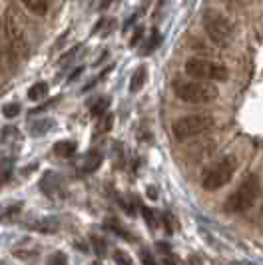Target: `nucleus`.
<instances>
[{"label":"nucleus","mask_w":263,"mask_h":265,"mask_svg":"<svg viewBox=\"0 0 263 265\" xmlns=\"http://www.w3.org/2000/svg\"><path fill=\"white\" fill-rule=\"evenodd\" d=\"M174 94L186 104H209L215 102L219 90L205 80L196 78H178L174 82Z\"/></svg>","instance_id":"1"},{"label":"nucleus","mask_w":263,"mask_h":265,"mask_svg":"<svg viewBox=\"0 0 263 265\" xmlns=\"http://www.w3.org/2000/svg\"><path fill=\"white\" fill-rule=\"evenodd\" d=\"M40 188H42L44 194H48V196H56V192L60 190V180H58V176L52 174V172H48V174L42 178Z\"/></svg>","instance_id":"9"},{"label":"nucleus","mask_w":263,"mask_h":265,"mask_svg":"<svg viewBox=\"0 0 263 265\" xmlns=\"http://www.w3.org/2000/svg\"><path fill=\"white\" fill-rule=\"evenodd\" d=\"M76 152H78V146L74 142H70V140H62V142L54 144V154L58 158H72Z\"/></svg>","instance_id":"11"},{"label":"nucleus","mask_w":263,"mask_h":265,"mask_svg":"<svg viewBox=\"0 0 263 265\" xmlns=\"http://www.w3.org/2000/svg\"><path fill=\"white\" fill-rule=\"evenodd\" d=\"M82 72H84V66H80V68H76V70L72 72V76L68 78V82H74V80H76V78H78V76H80Z\"/></svg>","instance_id":"29"},{"label":"nucleus","mask_w":263,"mask_h":265,"mask_svg":"<svg viewBox=\"0 0 263 265\" xmlns=\"http://www.w3.org/2000/svg\"><path fill=\"white\" fill-rule=\"evenodd\" d=\"M237 170V158L235 156H223L221 160H217L215 164H211L209 168H205L203 176H201V186L207 192H215L219 188H223L225 184H229V180L233 178Z\"/></svg>","instance_id":"6"},{"label":"nucleus","mask_w":263,"mask_h":265,"mask_svg":"<svg viewBox=\"0 0 263 265\" xmlns=\"http://www.w3.org/2000/svg\"><path fill=\"white\" fill-rule=\"evenodd\" d=\"M46 94H48V84H46V82H36V84H32L30 90H28V98H30L32 102H40L42 98H46Z\"/></svg>","instance_id":"13"},{"label":"nucleus","mask_w":263,"mask_h":265,"mask_svg":"<svg viewBox=\"0 0 263 265\" xmlns=\"http://www.w3.org/2000/svg\"><path fill=\"white\" fill-rule=\"evenodd\" d=\"M76 52H78V48H72V50H70V52H68V54H64V56H62V58H60V64H64V62H68V60H72V58H74V54H76Z\"/></svg>","instance_id":"28"},{"label":"nucleus","mask_w":263,"mask_h":265,"mask_svg":"<svg viewBox=\"0 0 263 265\" xmlns=\"http://www.w3.org/2000/svg\"><path fill=\"white\" fill-rule=\"evenodd\" d=\"M190 261H192V265H201V263H199V259H197V257H196V255H194V257H192V259H190Z\"/></svg>","instance_id":"31"},{"label":"nucleus","mask_w":263,"mask_h":265,"mask_svg":"<svg viewBox=\"0 0 263 265\" xmlns=\"http://www.w3.org/2000/svg\"><path fill=\"white\" fill-rule=\"evenodd\" d=\"M108 108H110V98H100L94 106H92V116L94 118H100V116H104L106 112H108Z\"/></svg>","instance_id":"15"},{"label":"nucleus","mask_w":263,"mask_h":265,"mask_svg":"<svg viewBox=\"0 0 263 265\" xmlns=\"http://www.w3.org/2000/svg\"><path fill=\"white\" fill-rule=\"evenodd\" d=\"M66 261H68V257H66V253H62V251H56V253H52V255L48 257V263H50V265H66Z\"/></svg>","instance_id":"19"},{"label":"nucleus","mask_w":263,"mask_h":265,"mask_svg":"<svg viewBox=\"0 0 263 265\" xmlns=\"http://www.w3.org/2000/svg\"><path fill=\"white\" fill-rule=\"evenodd\" d=\"M148 196H150L152 199H156V198H158V192H156V188H148Z\"/></svg>","instance_id":"30"},{"label":"nucleus","mask_w":263,"mask_h":265,"mask_svg":"<svg viewBox=\"0 0 263 265\" xmlns=\"http://www.w3.org/2000/svg\"><path fill=\"white\" fill-rule=\"evenodd\" d=\"M114 259H116L118 265H134V263H132V259H130V255L124 253V251H120V249L114 253Z\"/></svg>","instance_id":"20"},{"label":"nucleus","mask_w":263,"mask_h":265,"mask_svg":"<svg viewBox=\"0 0 263 265\" xmlns=\"http://www.w3.org/2000/svg\"><path fill=\"white\" fill-rule=\"evenodd\" d=\"M142 38H144V28H138V30L134 32V38L130 40V46H136V44H138Z\"/></svg>","instance_id":"25"},{"label":"nucleus","mask_w":263,"mask_h":265,"mask_svg":"<svg viewBox=\"0 0 263 265\" xmlns=\"http://www.w3.org/2000/svg\"><path fill=\"white\" fill-rule=\"evenodd\" d=\"M257 196H259V178L255 174H249L241 180V184L225 199V211L227 213H245L247 209H251Z\"/></svg>","instance_id":"2"},{"label":"nucleus","mask_w":263,"mask_h":265,"mask_svg":"<svg viewBox=\"0 0 263 265\" xmlns=\"http://www.w3.org/2000/svg\"><path fill=\"white\" fill-rule=\"evenodd\" d=\"M164 223H166V231H168V233H174V227H172V217H170V213H164Z\"/></svg>","instance_id":"27"},{"label":"nucleus","mask_w":263,"mask_h":265,"mask_svg":"<svg viewBox=\"0 0 263 265\" xmlns=\"http://www.w3.org/2000/svg\"><path fill=\"white\" fill-rule=\"evenodd\" d=\"M215 120L211 114H190V116H184V118H178L174 124H172V134L178 142H188V140H194L205 132H209L213 128Z\"/></svg>","instance_id":"3"},{"label":"nucleus","mask_w":263,"mask_h":265,"mask_svg":"<svg viewBox=\"0 0 263 265\" xmlns=\"http://www.w3.org/2000/svg\"><path fill=\"white\" fill-rule=\"evenodd\" d=\"M48 128H52V120H46V122H40L38 126H32V134L34 136H40L42 132H46Z\"/></svg>","instance_id":"22"},{"label":"nucleus","mask_w":263,"mask_h":265,"mask_svg":"<svg viewBox=\"0 0 263 265\" xmlns=\"http://www.w3.org/2000/svg\"><path fill=\"white\" fill-rule=\"evenodd\" d=\"M140 257H142V263H144V265H160V263L156 261V257H154L150 251H146V249L140 251Z\"/></svg>","instance_id":"23"},{"label":"nucleus","mask_w":263,"mask_h":265,"mask_svg":"<svg viewBox=\"0 0 263 265\" xmlns=\"http://www.w3.org/2000/svg\"><path fill=\"white\" fill-rule=\"evenodd\" d=\"M146 78H148V70L146 68H138L134 72V76H132V80H130V92L132 94L140 92L144 88V84H146Z\"/></svg>","instance_id":"12"},{"label":"nucleus","mask_w":263,"mask_h":265,"mask_svg":"<svg viewBox=\"0 0 263 265\" xmlns=\"http://www.w3.org/2000/svg\"><path fill=\"white\" fill-rule=\"evenodd\" d=\"M142 211H144V217H146L148 225H150V227H154V213H152V209H148V207H142Z\"/></svg>","instance_id":"26"},{"label":"nucleus","mask_w":263,"mask_h":265,"mask_svg":"<svg viewBox=\"0 0 263 265\" xmlns=\"http://www.w3.org/2000/svg\"><path fill=\"white\" fill-rule=\"evenodd\" d=\"M156 44H160V32H158V30H154V36H152V40L146 44L144 54H152V52H154V48H156Z\"/></svg>","instance_id":"21"},{"label":"nucleus","mask_w":263,"mask_h":265,"mask_svg":"<svg viewBox=\"0 0 263 265\" xmlns=\"http://www.w3.org/2000/svg\"><path fill=\"white\" fill-rule=\"evenodd\" d=\"M106 227H112L118 235H122V237H128V239H132V235H128V231H124V227L116 221V219H106Z\"/></svg>","instance_id":"18"},{"label":"nucleus","mask_w":263,"mask_h":265,"mask_svg":"<svg viewBox=\"0 0 263 265\" xmlns=\"http://www.w3.org/2000/svg\"><path fill=\"white\" fill-rule=\"evenodd\" d=\"M184 70L190 78L205 80V82H225L229 78V70L225 64L211 58H201V56L188 58L184 64Z\"/></svg>","instance_id":"5"},{"label":"nucleus","mask_w":263,"mask_h":265,"mask_svg":"<svg viewBox=\"0 0 263 265\" xmlns=\"http://www.w3.org/2000/svg\"><path fill=\"white\" fill-rule=\"evenodd\" d=\"M14 255L16 257H22V259H34V257H38V251L36 249H32V251H20V249H16Z\"/></svg>","instance_id":"24"},{"label":"nucleus","mask_w":263,"mask_h":265,"mask_svg":"<svg viewBox=\"0 0 263 265\" xmlns=\"http://www.w3.org/2000/svg\"><path fill=\"white\" fill-rule=\"evenodd\" d=\"M201 26H203L207 38L219 48H227L235 38L233 24L219 10H205L201 16Z\"/></svg>","instance_id":"4"},{"label":"nucleus","mask_w":263,"mask_h":265,"mask_svg":"<svg viewBox=\"0 0 263 265\" xmlns=\"http://www.w3.org/2000/svg\"><path fill=\"white\" fill-rule=\"evenodd\" d=\"M2 114H4L6 118H16V116L20 114V104H16V102L6 104V106L2 108Z\"/></svg>","instance_id":"17"},{"label":"nucleus","mask_w":263,"mask_h":265,"mask_svg":"<svg viewBox=\"0 0 263 265\" xmlns=\"http://www.w3.org/2000/svg\"><path fill=\"white\" fill-rule=\"evenodd\" d=\"M20 2H22V6L28 12H32L36 16H46L48 10H50V2H48V0H20Z\"/></svg>","instance_id":"8"},{"label":"nucleus","mask_w":263,"mask_h":265,"mask_svg":"<svg viewBox=\"0 0 263 265\" xmlns=\"http://www.w3.org/2000/svg\"><path fill=\"white\" fill-rule=\"evenodd\" d=\"M4 32H6V38H8V44H10L12 52L16 56H20V58L28 56V48H30L28 46V38H26L24 30H22L20 22L16 20V16L10 10L4 16Z\"/></svg>","instance_id":"7"},{"label":"nucleus","mask_w":263,"mask_h":265,"mask_svg":"<svg viewBox=\"0 0 263 265\" xmlns=\"http://www.w3.org/2000/svg\"><path fill=\"white\" fill-rule=\"evenodd\" d=\"M112 126H114V116L106 112L104 116H100V118H98V126H96V130L100 132V134H106V132H110V130H112Z\"/></svg>","instance_id":"14"},{"label":"nucleus","mask_w":263,"mask_h":265,"mask_svg":"<svg viewBox=\"0 0 263 265\" xmlns=\"http://www.w3.org/2000/svg\"><path fill=\"white\" fill-rule=\"evenodd\" d=\"M90 243H92V247H94V253L98 255V257H106V253H108V245H106V241L102 239V237H98V235H92L90 237Z\"/></svg>","instance_id":"16"},{"label":"nucleus","mask_w":263,"mask_h":265,"mask_svg":"<svg viewBox=\"0 0 263 265\" xmlns=\"http://www.w3.org/2000/svg\"><path fill=\"white\" fill-rule=\"evenodd\" d=\"M102 160H104V156H102L100 152H90V154L84 158L82 172H84V174H92V172H96V170L102 166Z\"/></svg>","instance_id":"10"}]
</instances>
